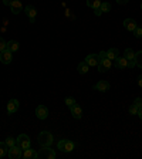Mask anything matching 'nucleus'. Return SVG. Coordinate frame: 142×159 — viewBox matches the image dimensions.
<instances>
[{"instance_id": "nucleus-1", "label": "nucleus", "mask_w": 142, "mask_h": 159, "mask_svg": "<svg viewBox=\"0 0 142 159\" xmlns=\"http://www.w3.org/2000/svg\"><path fill=\"white\" fill-rule=\"evenodd\" d=\"M98 56H99V63H98V66H97V67H98V71H99V73H105V71H108V70L111 68L112 61L107 58V53H105V51H101Z\"/></svg>"}, {"instance_id": "nucleus-2", "label": "nucleus", "mask_w": 142, "mask_h": 159, "mask_svg": "<svg viewBox=\"0 0 142 159\" xmlns=\"http://www.w3.org/2000/svg\"><path fill=\"white\" fill-rule=\"evenodd\" d=\"M53 141H54V138L48 131H41L39 134V136H37V142H39L40 146H51Z\"/></svg>"}, {"instance_id": "nucleus-3", "label": "nucleus", "mask_w": 142, "mask_h": 159, "mask_svg": "<svg viewBox=\"0 0 142 159\" xmlns=\"http://www.w3.org/2000/svg\"><path fill=\"white\" fill-rule=\"evenodd\" d=\"M37 159H56V152L50 146H41L37 152Z\"/></svg>"}, {"instance_id": "nucleus-4", "label": "nucleus", "mask_w": 142, "mask_h": 159, "mask_svg": "<svg viewBox=\"0 0 142 159\" xmlns=\"http://www.w3.org/2000/svg\"><path fill=\"white\" fill-rule=\"evenodd\" d=\"M57 148L61 152H71V151H74V142H71L70 139H60L57 143Z\"/></svg>"}, {"instance_id": "nucleus-5", "label": "nucleus", "mask_w": 142, "mask_h": 159, "mask_svg": "<svg viewBox=\"0 0 142 159\" xmlns=\"http://www.w3.org/2000/svg\"><path fill=\"white\" fill-rule=\"evenodd\" d=\"M16 142L23 151L27 148H30V145H31V141H30L29 135H26V134H20V135L16 138Z\"/></svg>"}, {"instance_id": "nucleus-6", "label": "nucleus", "mask_w": 142, "mask_h": 159, "mask_svg": "<svg viewBox=\"0 0 142 159\" xmlns=\"http://www.w3.org/2000/svg\"><path fill=\"white\" fill-rule=\"evenodd\" d=\"M7 156L10 159H19L23 156V149L20 148L19 145H14L11 148H9V152H7Z\"/></svg>"}, {"instance_id": "nucleus-7", "label": "nucleus", "mask_w": 142, "mask_h": 159, "mask_svg": "<svg viewBox=\"0 0 142 159\" xmlns=\"http://www.w3.org/2000/svg\"><path fill=\"white\" fill-rule=\"evenodd\" d=\"M124 57H125L126 60H128V68H132V67H135V51H134L132 48H126L125 51H124Z\"/></svg>"}, {"instance_id": "nucleus-8", "label": "nucleus", "mask_w": 142, "mask_h": 159, "mask_svg": "<svg viewBox=\"0 0 142 159\" xmlns=\"http://www.w3.org/2000/svg\"><path fill=\"white\" fill-rule=\"evenodd\" d=\"M11 60H13V53L9 51V50H3V51H0V63L2 64H10L11 63Z\"/></svg>"}, {"instance_id": "nucleus-9", "label": "nucleus", "mask_w": 142, "mask_h": 159, "mask_svg": "<svg viewBox=\"0 0 142 159\" xmlns=\"http://www.w3.org/2000/svg\"><path fill=\"white\" fill-rule=\"evenodd\" d=\"M36 116L39 119H41V121H44L48 116V108L46 105H39L36 108Z\"/></svg>"}, {"instance_id": "nucleus-10", "label": "nucleus", "mask_w": 142, "mask_h": 159, "mask_svg": "<svg viewBox=\"0 0 142 159\" xmlns=\"http://www.w3.org/2000/svg\"><path fill=\"white\" fill-rule=\"evenodd\" d=\"M10 10H11V13H13V14H20L24 10V7H23V4H21V2H20V0H11Z\"/></svg>"}, {"instance_id": "nucleus-11", "label": "nucleus", "mask_w": 142, "mask_h": 159, "mask_svg": "<svg viewBox=\"0 0 142 159\" xmlns=\"http://www.w3.org/2000/svg\"><path fill=\"white\" fill-rule=\"evenodd\" d=\"M109 88H111V85H109V83L105 81V80H101V81H98V83L94 85V89H95V91H99V93H105V91H108Z\"/></svg>"}, {"instance_id": "nucleus-12", "label": "nucleus", "mask_w": 142, "mask_h": 159, "mask_svg": "<svg viewBox=\"0 0 142 159\" xmlns=\"http://www.w3.org/2000/svg\"><path fill=\"white\" fill-rule=\"evenodd\" d=\"M84 61H85L89 67H97L98 66V63H99V56L98 54H88Z\"/></svg>"}, {"instance_id": "nucleus-13", "label": "nucleus", "mask_w": 142, "mask_h": 159, "mask_svg": "<svg viewBox=\"0 0 142 159\" xmlns=\"http://www.w3.org/2000/svg\"><path fill=\"white\" fill-rule=\"evenodd\" d=\"M19 107H20V104H19V101H17V99H10L9 102H7V114H9V115H11V114L17 112Z\"/></svg>"}, {"instance_id": "nucleus-14", "label": "nucleus", "mask_w": 142, "mask_h": 159, "mask_svg": "<svg viewBox=\"0 0 142 159\" xmlns=\"http://www.w3.org/2000/svg\"><path fill=\"white\" fill-rule=\"evenodd\" d=\"M24 11H26V14L29 16L30 19V23H34L36 21V17H37V10L34 9V6H26V9H24Z\"/></svg>"}, {"instance_id": "nucleus-15", "label": "nucleus", "mask_w": 142, "mask_h": 159, "mask_svg": "<svg viewBox=\"0 0 142 159\" xmlns=\"http://www.w3.org/2000/svg\"><path fill=\"white\" fill-rule=\"evenodd\" d=\"M70 111H71V115H73L76 119H81V118H83V108H81L78 104H76V105L70 109Z\"/></svg>"}, {"instance_id": "nucleus-16", "label": "nucleus", "mask_w": 142, "mask_h": 159, "mask_svg": "<svg viewBox=\"0 0 142 159\" xmlns=\"http://www.w3.org/2000/svg\"><path fill=\"white\" fill-rule=\"evenodd\" d=\"M115 66H117V68H119V70L128 68V60H126L125 57H117Z\"/></svg>"}, {"instance_id": "nucleus-17", "label": "nucleus", "mask_w": 142, "mask_h": 159, "mask_svg": "<svg viewBox=\"0 0 142 159\" xmlns=\"http://www.w3.org/2000/svg\"><path fill=\"white\" fill-rule=\"evenodd\" d=\"M136 26H138V24H136V21L134 19H125L124 20V27H125L128 31H134V30L136 29Z\"/></svg>"}, {"instance_id": "nucleus-18", "label": "nucleus", "mask_w": 142, "mask_h": 159, "mask_svg": "<svg viewBox=\"0 0 142 159\" xmlns=\"http://www.w3.org/2000/svg\"><path fill=\"white\" fill-rule=\"evenodd\" d=\"M19 47H20L19 41H16V40H10V41H7L6 48L9 50V51H11V53H16L17 50H19Z\"/></svg>"}, {"instance_id": "nucleus-19", "label": "nucleus", "mask_w": 142, "mask_h": 159, "mask_svg": "<svg viewBox=\"0 0 142 159\" xmlns=\"http://www.w3.org/2000/svg\"><path fill=\"white\" fill-rule=\"evenodd\" d=\"M23 156L26 159H34V158H37V151H34L31 148H27L23 151Z\"/></svg>"}, {"instance_id": "nucleus-20", "label": "nucleus", "mask_w": 142, "mask_h": 159, "mask_svg": "<svg viewBox=\"0 0 142 159\" xmlns=\"http://www.w3.org/2000/svg\"><path fill=\"white\" fill-rule=\"evenodd\" d=\"M89 70V66L85 63V61H81V63L77 66V71H78L80 74H87Z\"/></svg>"}, {"instance_id": "nucleus-21", "label": "nucleus", "mask_w": 142, "mask_h": 159, "mask_svg": "<svg viewBox=\"0 0 142 159\" xmlns=\"http://www.w3.org/2000/svg\"><path fill=\"white\" fill-rule=\"evenodd\" d=\"M118 54H119V51H118V48H109L108 51H107V58L108 60H117V57H118Z\"/></svg>"}, {"instance_id": "nucleus-22", "label": "nucleus", "mask_w": 142, "mask_h": 159, "mask_svg": "<svg viewBox=\"0 0 142 159\" xmlns=\"http://www.w3.org/2000/svg\"><path fill=\"white\" fill-rule=\"evenodd\" d=\"M101 0H87V6L89 7V9H93V10H95V9H99V6H101Z\"/></svg>"}, {"instance_id": "nucleus-23", "label": "nucleus", "mask_w": 142, "mask_h": 159, "mask_svg": "<svg viewBox=\"0 0 142 159\" xmlns=\"http://www.w3.org/2000/svg\"><path fill=\"white\" fill-rule=\"evenodd\" d=\"M111 9H112V6H111V3H108V2H103L101 6H99L101 13H108V11H111Z\"/></svg>"}, {"instance_id": "nucleus-24", "label": "nucleus", "mask_w": 142, "mask_h": 159, "mask_svg": "<svg viewBox=\"0 0 142 159\" xmlns=\"http://www.w3.org/2000/svg\"><path fill=\"white\" fill-rule=\"evenodd\" d=\"M135 64H136V67L142 68V50L138 51V53H135Z\"/></svg>"}, {"instance_id": "nucleus-25", "label": "nucleus", "mask_w": 142, "mask_h": 159, "mask_svg": "<svg viewBox=\"0 0 142 159\" xmlns=\"http://www.w3.org/2000/svg\"><path fill=\"white\" fill-rule=\"evenodd\" d=\"M64 102H66V105L70 109H71V108H73V107H74V105H76V104H77V102H76V99H74L73 97H67V98L64 99Z\"/></svg>"}, {"instance_id": "nucleus-26", "label": "nucleus", "mask_w": 142, "mask_h": 159, "mask_svg": "<svg viewBox=\"0 0 142 159\" xmlns=\"http://www.w3.org/2000/svg\"><path fill=\"white\" fill-rule=\"evenodd\" d=\"M7 145L4 142H0V158H4L7 155Z\"/></svg>"}, {"instance_id": "nucleus-27", "label": "nucleus", "mask_w": 142, "mask_h": 159, "mask_svg": "<svg viewBox=\"0 0 142 159\" xmlns=\"http://www.w3.org/2000/svg\"><path fill=\"white\" fill-rule=\"evenodd\" d=\"M4 143H6V145H7V148H11V146L17 145L16 139H14L13 136H7V138H6V141H4Z\"/></svg>"}, {"instance_id": "nucleus-28", "label": "nucleus", "mask_w": 142, "mask_h": 159, "mask_svg": "<svg viewBox=\"0 0 142 159\" xmlns=\"http://www.w3.org/2000/svg\"><path fill=\"white\" fill-rule=\"evenodd\" d=\"M128 111H129V114H131V115H138V111H139V108L135 105V104H132V105L129 107V109H128Z\"/></svg>"}, {"instance_id": "nucleus-29", "label": "nucleus", "mask_w": 142, "mask_h": 159, "mask_svg": "<svg viewBox=\"0 0 142 159\" xmlns=\"http://www.w3.org/2000/svg\"><path fill=\"white\" fill-rule=\"evenodd\" d=\"M132 33H134V36H135L136 39H142V27H138V26H136V29L134 30Z\"/></svg>"}, {"instance_id": "nucleus-30", "label": "nucleus", "mask_w": 142, "mask_h": 159, "mask_svg": "<svg viewBox=\"0 0 142 159\" xmlns=\"http://www.w3.org/2000/svg\"><path fill=\"white\" fill-rule=\"evenodd\" d=\"M6 46H7V41H4L3 37H0V51L6 50Z\"/></svg>"}, {"instance_id": "nucleus-31", "label": "nucleus", "mask_w": 142, "mask_h": 159, "mask_svg": "<svg viewBox=\"0 0 142 159\" xmlns=\"http://www.w3.org/2000/svg\"><path fill=\"white\" fill-rule=\"evenodd\" d=\"M134 104H135L138 108H141V107H142V98H141V97H136V98L134 99Z\"/></svg>"}, {"instance_id": "nucleus-32", "label": "nucleus", "mask_w": 142, "mask_h": 159, "mask_svg": "<svg viewBox=\"0 0 142 159\" xmlns=\"http://www.w3.org/2000/svg\"><path fill=\"white\" fill-rule=\"evenodd\" d=\"M129 0H117V3L121 4V6H124V4H128Z\"/></svg>"}, {"instance_id": "nucleus-33", "label": "nucleus", "mask_w": 142, "mask_h": 159, "mask_svg": "<svg viewBox=\"0 0 142 159\" xmlns=\"http://www.w3.org/2000/svg\"><path fill=\"white\" fill-rule=\"evenodd\" d=\"M136 83H138V85L142 88V75H139L138 78H136Z\"/></svg>"}, {"instance_id": "nucleus-34", "label": "nucleus", "mask_w": 142, "mask_h": 159, "mask_svg": "<svg viewBox=\"0 0 142 159\" xmlns=\"http://www.w3.org/2000/svg\"><path fill=\"white\" fill-rule=\"evenodd\" d=\"M94 13H95V16H101V14H103L99 9H95V10H94Z\"/></svg>"}, {"instance_id": "nucleus-35", "label": "nucleus", "mask_w": 142, "mask_h": 159, "mask_svg": "<svg viewBox=\"0 0 142 159\" xmlns=\"http://www.w3.org/2000/svg\"><path fill=\"white\" fill-rule=\"evenodd\" d=\"M3 4H6V6L10 7V4H11V0H3Z\"/></svg>"}, {"instance_id": "nucleus-36", "label": "nucleus", "mask_w": 142, "mask_h": 159, "mask_svg": "<svg viewBox=\"0 0 142 159\" xmlns=\"http://www.w3.org/2000/svg\"><path fill=\"white\" fill-rule=\"evenodd\" d=\"M138 115H139V118L142 119V107H141V108H139V111H138Z\"/></svg>"}, {"instance_id": "nucleus-37", "label": "nucleus", "mask_w": 142, "mask_h": 159, "mask_svg": "<svg viewBox=\"0 0 142 159\" xmlns=\"http://www.w3.org/2000/svg\"><path fill=\"white\" fill-rule=\"evenodd\" d=\"M141 9H142V3H141Z\"/></svg>"}]
</instances>
